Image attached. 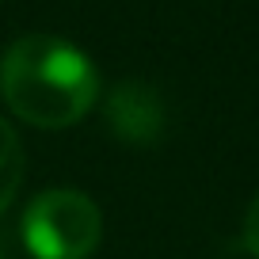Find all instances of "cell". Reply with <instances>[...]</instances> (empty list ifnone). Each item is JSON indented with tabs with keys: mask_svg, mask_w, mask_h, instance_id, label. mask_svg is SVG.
Wrapping results in <instances>:
<instances>
[{
	"mask_svg": "<svg viewBox=\"0 0 259 259\" xmlns=\"http://www.w3.org/2000/svg\"><path fill=\"white\" fill-rule=\"evenodd\" d=\"M0 92L12 114L42 130L80 122L99 96V76L88 54L65 38L27 34L12 42L0 61Z\"/></svg>",
	"mask_w": 259,
	"mask_h": 259,
	"instance_id": "cell-1",
	"label": "cell"
},
{
	"mask_svg": "<svg viewBox=\"0 0 259 259\" xmlns=\"http://www.w3.org/2000/svg\"><path fill=\"white\" fill-rule=\"evenodd\" d=\"M99 236L103 218L80 191H46L23 213V244L34 259H88Z\"/></svg>",
	"mask_w": 259,
	"mask_h": 259,
	"instance_id": "cell-2",
	"label": "cell"
},
{
	"mask_svg": "<svg viewBox=\"0 0 259 259\" xmlns=\"http://www.w3.org/2000/svg\"><path fill=\"white\" fill-rule=\"evenodd\" d=\"M107 122L111 130L118 134L122 141L130 145H149L156 141L164 126V107H160V96H156L149 84H138V80H126L111 92L107 99Z\"/></svg>",
	"mask_w": 259,
	"mask_h": 259,
	"instance_id": "cell-3",
	"label": "cell"
},
{
	"mask_svg": "<svg viewBox=\"0 0 259 259\" xmlns=\"http://www.w3.org/2000/svg\"><path fill=\"white\" fill-rule=\"evenodd\" d=\"M19 179H23V149H19L16 130L0 118V213L12 206Z\"/></svg>",
	"mask_w": 259,
	"mask_h": 259,
	"instance_id": "cell-4",
	"label": "cell"
},
{
	"mask_svg": "<svg viewBox=\"0 0 259 259\" xmlns=\"http://www.w3.org/2000/svg\"><path fill=\"white\" fill-rule=\"evenodd\" d=\"M244 248L259 259V194L251 198L248 206V218H244Z\"/></svg>",
	"mask_w": 259,
	"mask_h": 259,
	"instance_id": "cell-5",
	"label": "cell"
},
{
	"mask_svg": "<svg viewBox=\"0 0 259 259\" xmlns=\"http://www.w3.org/2000/svg\"><path fill=\"white\" fill-rule=\"evenodd\" d=\"M0 259H4V255H0Z\"/></svg>",
	"mask_w": 259,
	"mask_h": 259,
	"instance_id": "cell-6",
	"label": "cell"
}]
</instances>
